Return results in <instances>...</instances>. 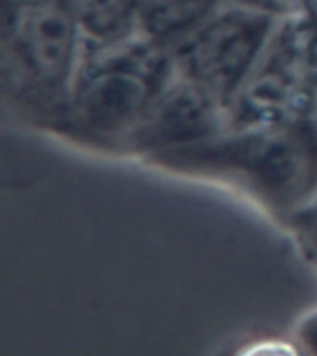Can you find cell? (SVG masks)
<instances>
[{
	"label": "cell",
	"instance_id": "6da1fadb",
	"mask_svg": "<svg viewBox=\"0 0 317 356\" xmlns=\"http://www.w3.org/2000/svg\"><path fill=\"white\" fill-rule=\"evenodd\" d=\"M177 74L172 52L141 33L86 47L61 134L99 149L122 150Z\"/></svg>",
	"mask_w": 317,
	"mask_h": 356
},
{
	"label": "cell",
	"instance_id": "7a4b0ae2",
	"mask_svg": "<svg viewBox=\"0 0 317 356\" xmlns=\"http://www.w3.org/2000/svg\"><path fill=\"white\" fill-rule=\"evenodd\" d=\"M82 50L63 0H4L2 88L32 122L61 134Z\"/></svg>",
	"mask_w": 317,
	"mask_h": 356
},
{
	"label": "cell",
	"instance_id": "3957f363",
	"mask_svg": "<svg viewBox=\"0 0 317 356\" xmlns=\"http://www.w3.org/2000/svg\"><path fill=\"white\" fill-rule=\"evenodd\" d=\"M167 169L238 184L271 210L293 217L310 200L308 160L293 124L230 128L154 160Z\"/></svg>",
	"mask_w": 317,
	"mask_h": 356
},
{
	"label": "cell",
	"instance_id": "277c9868",
	"mask_svg": "<svg viewBox=\"0 0 317 356\" xmlns=\"http://www.w3.org/2000/svg\"><path fill=\"white\" fill-rule=\"evenodd\" d=\"M317 71V21L284 17L228 108V127L291 124Z\"/></svg>",
	"mask_w": 317,
	"mask_h": 356
},
{
	"label": "cell",
	"instance_id": "5b68a950",
	"mask_svg": "<svg viewBox=\"0 0 317 356\" xmlns=\"http://www.w3.org/2000/svg\"><path fill=\"white\" fill-rule=\"evenodd\" d=\"M280 21L266 11L228 2L171 50L177 72L228 110Z\"/></svg>",
	"mask_w": 317,
	"mask_h": 356
},
{
	"label": "cell",
	"instance_id": "8992f818",
	"mask_svg": "<svg viewBox=\"0 0 317 356\" xmlns=\"http://www.w3.org/2000/svg\"><path fill=\"white\" fill-rule=\"evenodd\" d=\"M228 128V110L188 78L174 74L122 150L149 161L216 138Z\"/></svg>",
	"mask_w": 317,
	"mask_h": 356
},
{
	"label": "cell",
	"instance_id": "52a82bcc",
	"mask_svg": "<svg viewBox=\"0 0 317 356\" xmlns=\"http://www.w3.org/2000/svg\"><path fill=\"white\" fill-rule=\"evenodd\" d=\"M138 32L172 50L228 0H132Z\"/></svg>",
	"mask_w": 317,
	"mask_h": 356
},
{
	"label": "cell",
	"instance_id": "ba28073f",
	"mask_svg": "<svg viewBox=\"0 0 317 356\" xmlns=\"http://www.w3.org/2000/svg\"><path fill=\"white\" fill-rule=\"evenodd\" d=\"M63 4L74 17L86 47L119 43L139 33L132 0H63Z\"/></svg>",
	"mask_w": 317,
	"mask_h": 356
},
{
	"label": "cell",
	"instance_id": "9c48e42d",
	"mask_svg": "<svg viewBox=\"0 0 317 356\" xmlns=\"http://www.w3.org/2000/svg\"><path fill=\"white\" fill-rule=\"evenodd\" d=\"M293 128L297 130L302 149L308 160V171H310V200L308 204H314L317 200V71L314 72L306 93L300 100V106L293 119ZM304 206V208H306Z\"/></svg>",
	"mask_w": 317,
	"mask_h": 356
},
{
	"label": "cell",
	"instance_id": "30bf717a",
	"mask_svg": "<svg viewBox=\"0 0 317 356\" xmlns=\"http://www.w3.org/2000/svg\"><path fill=\"white\" fill-rule=\"evenodd\" d=\"M291 219L297 222L302 241L306 243L311 256L317 260V202L297 211Z\"/></svg>",
	"mask_w": 317,
	"mask_h": 356
},
{
	"label": "cell",
	"instance_id": "8fae6325",
	"mask_svg": "<svg viewBox=\"0 0 317 356\" xmlns=\"http://www.w3.org/2000/svg\"><path fill=\"white\" fill-rule=\"evenodd\" d=\"M316 202H317V200H316ZM316 202H314V204H316Z\"/></svg>",
	"mask_w": 317,
	"mask_h": 356
}]
</instances>
